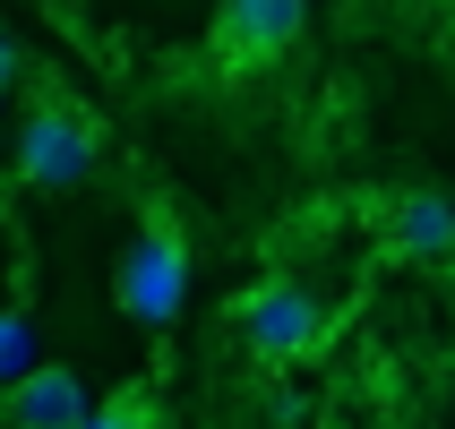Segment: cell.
Segmentation results:
<instances>
[{"mask_svg": "<svg viewBox=\"0 0 455 429\" xmlns=\"http://www.w3.org/2000/svg\"><path fill=\"white\" fill-rule=\"evenodd\" d=\"M9 163H18V189L35 198H77L86 180L103 172V138L77 103H26L18 112V138H9Z\"/></svg>", "mask_w": 455, "mask_h": 429, "instance_id": "cell-1", "label": "cell"}, {"mask_svg": "<svg viewBox=\"0 0 455 429\" xmlns=\"http://www.w3.org/2000/svg\"><path fill=\"white\" fill-rule=\"evenodd\" d=\"M180 301H189V241L164 215H147L121 241V258H112V309H121L129 327H147V335H172Z\"/></svg>", "mask_w": 455, "mask_h": 429, "instance_id": "cell-2", "label": "cell"}, {"mask_svg": "<svg viewBox=\"0 0 455 429\" xmlns=\"http://www.w3.org/2000/svg\"><path fill=\"white\" fill-rule=\"evenodd\" d=\"M232 335L250 344V361H267V369H292V361L318 353L327 309H318V292H309V283L267 275V283H250V292L232 301Z\"/></svg>", "mask_w": 455, "mask_h": 429, "instance_id": "cell-3", "label": "cell"}, {"mask_svg": "<svg viewBox=\"0 0 455 429\" xmlns=\"http://www.w3.org/2000/svg\"><path fill=\"white\" fill-rule=\"evenodd\" d=\"M309 26V0H224L215 9V52L232 69H258V60H283Z\"/></svg>", "mask_w": 455, "mask_h": 429, "instance_id": "cell-4", "label": "cell"}, {"mask_svg": "<svg viewBox=\"0 0 455 429\" xmlns=\"http://www.w3.org/2000/svg\"><path fill=\"white\" fill-rule=\"evenodd\" d=\"M86 378H77L69 361H26L18 378L0 386V421L9 429H77L86 421Z\"/></svg>", "mask_w": 455, "mask_h": 429, "instance_id": "cell-5", "label": "cell"}, {"mask_svg": "<svg viewBox=\"0 0 455 429\" xmlns=\"http://www.w3.org/2000/svg\"><path fill=\"white\" fill-rule=\"evenodd\" d=\"M379 232H387V250L412 258V266H447L455 258V198H438V189H395Z\"/></svg>", "mask_w": 455, "mask_h": 429, "instance_id": "cell-6", "label": "cell"}, {"mask_svg": "<svg viewBox=\"0 0 455 429\" xmlns=\"http://www.w3.org/2000/svg\"><path fill=\"white\" fill-rule=\"evenodd\" d=\"M77 429H164V395H155L147 378H129L112 404H86V421Z\"/></svg>", "mask_w": 455, "mask_h": 429, "instance_id": "cell-7", "label": "cell"}, {"mask_svg": "<svg viewBox=\"0 0 455 429\" xmlns=\"http://www.w3.org/2000/svg\"><path fill=\"white\" fill-rule=\"evenodd\" d=\"M26 361H44V335H35V318H26V309L9 301V309H0V386L18 378Z\"/></svg>", "mask_w": 455, "mask_h": 429, "instance_id": "cell-8", "label": "cell"}, {"mask_svg": "<svg viewBox=\"0 0 455 429\" xmlns=\"http://www.w3.org/2000/svg\"><path fill=\"white\" fill-rule=\"evenodd\" d=\"M18 77H26V52H18V35L0 26V86H18Z\"/></svg>", "mask_w": 455, "mask_h": 429, "instance_id": "cell-9", "label": "cell"}, {"mask_svg": "<svg viewBox=\"0 0 455 429\" xmlns=\"http://www.w3.org/2000/svg\"><path fill=\"white\" fill-rule=\"evenodd\" d=\"M0 112H9V86H0Z\"/></svg>", "mask_w": 455, "mask_h": 429, "instance_id": "cell-10", "label": "cell"}, {"mask_svg": "<svg viewBox=\"0 0 455 429\" xmlns=\"http://www.w3.org/2000/svg\"><path fill=\"white\" fill-rule=\"evenodd\" d=\"M447 283H455V258H447Z\"/></svg>", "mask_w": 455, "mask_h": 429, "instance_id": "cell-11", "label": "cell"}]
</instances>
